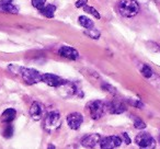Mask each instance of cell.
<instances>
[{"label": "cell", "instance_id": "d4e9b609", "mask_svg": "<svg viewBox=\"0 0 160 149\" xmlns=\"http://www.w3.org/2000/svg\"><path fill=\"white\" fill-rule=\"evenodd\" d=\"M87 3H88V0H78V1H76L75 6L77 8H83Z\"/></svg>", "mask_w": 160, "mask_h": 149}, {"label": "cell", "instance_id": "2e32d148", "mask_svg": "<svg viewBox=\"0 0 160 149\" xmlns=\"http://www.w3.org/2000/svg\"><path fill=\"white\" fill-rule=\"evenodd\" d=\"M55 11H56L55 6L54 5H47V6H45L42 10H41V13H42L44 17H46V18L51 19V18H54V16H55Z\"/></svg>", "mask_w": 160, "mask_h": 149}, {"label": "cell", "instance_id": "5bb4252c", "mask_svg": "<svg viewBox=\"0 0 160 149\" xmlns=\"http://www.w3.org/2000/svg\"><path fill=\"white\" fill-rule=\"evenodd\" d=\"M0 9L2 11L7 12V13H13L17 14L19 12V9L17 6L12 3V1H7V2H0Z\"/></svg>", "mask_w": 160, "mask_h": 149}, {"label": "cell", "instance_id": "9c48e42d", "mask_svg": "<svg viewBox=\"0 0 160 149\" xmlns=\"http://www.w3.org/2000/svg\"><path fill=\"white\" fill-rule=\"evenodd\" d=\"M101 135L100 134H89L86 135L81 139V145L85 148H94L98 144H100Z\"/></svg>", "mask_w": 160, "mask_h": 149}, {"label": "cell", "instance_id": "30bf717a", "mask_svg": "<svg viewBox=\"0 0 160 149\" xmlns=\"http://www.w3.org/2000/svg\"><path fill=\"white\" fill-rule=\"evenodd\" d=\"M58 54L59 56L64 58H67V59H71V60H76L79 58V53L78 51H76L73 47L70 46H62L58 51Z\"/></svg>", "mask_w": 160, "mask_h": 149}, {"label": "cell", "instance_id": "603a6c76", "mask_svg": "<svg viewBox=\"0 0 160 149\" xmlns=\"http://www.w3.org/2000/svg\"><path fill=\"white\" fill-rule=\"evenodd\" d=\"M127 102L134 107H137V109H144V103L142 102L140 100H128Z\"/></svg>", "mask_w": 160, "mask_h": 149}, {"label": "cell", "instance_id": "277c9868", "mask_svg": "<svg viewBox=\"0 0 160 149\" xmlns=\"http://www.w3.org/2000/svg\"><path fill=\"white\" fill-rule=\"evenodd\" d=\"M62 126V117L57 111H52L45 115L44 120V127L46 131L52 132L56 131Z\"/></svg>", "mask_w": 160, "mask_h": 149}, {"label": "cell", "instance_id": "52a82bcc", "mask_svg": "<svg viewBox=\"0 0 160 149\" xmlns=\"http://www.w3.org/2000/svg\"><path fill=\"white\" fill-rule=\"evenodd\" d=\"M123 140L120 136H108L104 137L100 140V147L102 149H113V148H118L122 145Z\"/></svg>", "mask_w": 160, "mask_h": 149}, {"label": "cell", "instance_id": "ac0fdd59", "mask_svg": "<svg viewBox=\"0 0 160 149\" xmlns=\"http://www.w3.org/2000/svg\"><path fill=\"white\" fill-rule=\"evenodd\" d=\"M142 75L145 77V78H147V79H149V78H151L152 77V75H153V72H152V69L150 68V67L148 66V65H142Z\"/></svg>", "mask_w": 160, "mask_h": 149}, {"label": "cell", "instance_id": "cb8c5ba5", "mask_svg": "<svg viewBox=\"0 0 160 149\" xmlns=\"http://www.w3.org/2000/svg\"><path fill=\"white\" fill-rule=\"evenodd\" d=\"M12 135H13V127H12L11 125H7L5 131H3V136H5L6 138H10Z\"/></svg>", "mask_w": 160, "mask_h": 149}, {"label": "cell", "instance_id": "7402d4cb", "mask_svg": "<svg viewBox=\"0 0 160 149\" xmlns=\"http://www.w3.org/2000/svg\"><path fill=\"white\" fill-rule=\"evenodd\" d=\"M102 88L103 90H104L105 92H109V93H111V94H116L118 92H116V89L114 87H112L111 85H109V83H103L102 85Z\"/></svg>", "mask_w": 160, "mask_h": 149}, {"label": "cell", "instance_id": "5b68a950", "mask_svg": "<svg viewBox=\"0 0 160 149\" xmlns=\"http://www.w3.org/2000/svg\"><path fill=\"white\" fill-rule=\"evenodd\" d=\"M135 142L140 148H155L156 147V140L153 137L148 133H139L135 138Z\"/></svg>", "mask_w": 160, "mask_h": 149}, {"label": "cell", "instance_id": "44dd1931", "mask_svg": "<svg viewBox=\"0 0 160 149\" xmlns=\"http://www.w3.org/2000/svg\"><path fill=\"white\" fill-rule=\"evenodd\" d=\"M32 6L38 11H41L46 6V0H32Z\"/></svg>", "mask_w": 160, "mask_h": 149}, {"label": "cell", "instance_id": "3957f363", "mask_svg": "<svg viewBox=\"0 0 160 149\" xmlns=\"http://www.w3.org/2000/svg\"><path fill=\"white\" fill-rule=\"evenodd\" d=\"M89 113L93 120H99L108 111L107 109V102L102 100H94L91 101L89 104L87 105Z\"/></svg>", "mask_w": 160, "mask_h": 149}, {"label": "cell", "instance_id": "6da1fadb", "mask_svg": "<svg viewBox=\"0 0 160 149\" xmlns=\"http://www.w3.org/2000/svg\"><path fill=\"white\" fill-rule=\"evenodd\" d=\"M118 7L120 13L125 18H133L139 12V5L136 0H121Z\"/></svg>", "mask_w": 160, "mask_h": 149}, {"label": "cell", "instance_id": "ffe728a7", "mask_svg": "<svg viewBox=\"0 0 160 149\" xmlns=\"http://www.w3.org/2000/svg\"><path fill=\"white\" fill-rule=\"evenodd\" d=\"M132 118H133V121H134V126H135V128H137V129L146 128V124H145L140 118H138L137 116H132Z\"/></svg>", "mask_w": 160, "mask_h": 149}, {"label": "cell", "instance_id": "e0dca14e", "mask_svg": "<svg viewBox=\"0 0 160 149\" xmlns=\"http://www.w3.org/2000/svg\"><path fill=\"white\" fill-rule=\"evenodd\" d=\"M85 33L87 34L89 37L93 38V40H99V37H100V35H101L100 31L94 29V27H92V29H87L85 31Z\"/></svg>", "mask_w": 160, "mask_h": 149}, {"label": "cell", "instance_id": "8992f818", "mask_svg": "<svg viewBox=\"0 0 160 149\" xmlns=\"http://www.w3.org/2000/svg\"><path fill=\"white\" fill-rule=\"evenodd\" d=\"M42 81L46 83L47 86H49V87H55V88L62 87L67 82V80L62 79V77L57 76V75H54V73H43Z\"/></svg>", "mask_w": 160, "mask_h": 149}, {"label": "cell", "instance_id": "484cf974", "mask_svg": "<svg viewBox=\"0 0 160 149\" xmlns=\"http://www.w3.org/2000/svg\"><path fill=\"white\" fill-rule=\"evenodd\" d=\"M122 137H123V140H124L125 144H126V145H129V144H131V138L128 137L127 133H123V134H122Z\"/></svg>", "mask_w": 160, "mask_h": 149}, {"label": "cell", "instance_id": "9a60e30c", "mask_svg": "<svg viewBox=\"0 0 160 149\" xmlns=\"http://www.w3.org/2000/svg\"><path fill=\"white\" fill-rule=\"evenodd\" d=\"M78 22H79V24L81 25V27H85V29H92V27H94L93 21L86 16L79 17V18H78Z\"/></svg>", "mask_w": 160, "mask_h": 149}, {"label": "cell", "instance_id": "7a4b0ae2", "mask_svg": "<svg viewBox=\"0 0 160 149\" xmlns=\"http://www.w3.org/2000/svg\"><path fill=\"white\" fill-rule=\"evenodd\" d=\"M20 76L28 85H35L42 81V73L33 68L20 67Z\"/></svg>", "mask_w": 160, "mask_h": 149}, {"label": "cell", "instance_id": "d6986e66", "mask_svg": "<svg viewBox=\"0 0 160 149\" xmlns=\"http://www.w3.org/2000/svg\"><path fill=\"white\" fill-rule=\"evenodd\" d=\"M83 9H85V11H86V12H88V13L92 14V16H93L96 19H98V20H100V19H101L100 13H99L98 10H96L94 8H92V7H90V6L86 5L85 7H83Z\"/></svg>", "mask_w": 160, "mask_h": 149}, {"label": "cell", "instance_id": "7c38bea8", "mask_svg": "<svg viewBox=\"0 0 160 149\" xmlns=\"http://www.w3.org/2000/svg\"><path fill=\"white\" fill-rule=\"evenodd\" d=\"M44 114V110H43V105L38 102H33L30 107V115L32 116V118L35 121H40L43 117Z\"/></svg>", "mask_w": 160, "mask_h": 149}, {"label": "cell", "instance_id": "ba28073f", "mask_svg": "<svg viewBox=\"0 0 160 149\" xmlns=\"http://www.w3.org/2000/svg\"><path fill=\"white\" fill-rule=\"evenodd\" d=\"M83 123V116L78 112H73V113L69 114L67 116V124L71 129H79L80 126Z\"/></svg>", "mask_w": 160, "mask_h": 149}, {"label": "cell", "instance_id": "8fae6325", "mask_svg": "<svg viewBox=\"0 0 160 149\" xmlns=\"http://www.w3.org/2000/svg\"><path fill=\"white\" fill-rule=\"evenodd\" d=\"M107 109L111 114H122L126 111V107L124 105V103L120 101L107 102Z\"/></svg>", "mask_w": 160, "mask_h": 149}, {"label": "cell", "instance_id": "4fadbf2b", "mask_svg": "<svg viewBox=\"0 0 160 149\" xmlns=\"http://www.w3.org/2000/svg\"><path fill=\"white\" fill-rule=\"evenodd\" d=\"M16 116H17V111L14 109H12V107H9V109L5 110L2 112V114L0 116V120H1L2 123H10L16 118Z\"/></svg>", "mask_w": 160, "mask_h": 149}, {"label": "cell", "instance_id": "4316f807", "mask_svg": "<svg viewBox=\"0 0 160 149\" xmlns=\"http://www.w3.org/2000/svg\"><path fill=\"white\" fill-rule=\"evenodd\" d=\"M48 148H55V146H53V145H49Z\"/></svg>", "mask_w": 160, "mask_h": 149}]
</instances>
